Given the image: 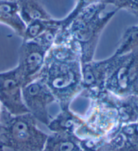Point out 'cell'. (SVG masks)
<instances>
[{
  "instance_id": "22",
  "label": "cell",
  "mask_w": 138,
  "mask_h": 151,
  "mask_svg": "<svg viewBox=\"0 0 138 151\" xmlns=\"http://www.w3.org/2000/svg\"><path fill=\"white\" fill-rule=\"evenodd\" d=\"M1 106L0 105V115H1Z\"/></svg>"
},
{
  "instance_id": "6",
  "label": "cell",
  "mask_w": 138,
  "mask_h": 151,
  "mask_svg": "<svg viewBox=\"0 0 138 151\" xmlns=\"http://www.w3.org/2000/svg\"><path fill=\"white\" fill-rule=\"evenodd\" d=\"M22 97L26 107L37 122L48 126L51 121L48 108L56 102L52 92L38 78L22 87Z\"/></svg>"
},
{
  "instance_id": "7",
  "label": "cell",
  "mask_w": 138,
  "mask_h": 151,
  "mask_svg": "<svg viewBox=\"0 0 138 151\" xmlns=\"http://www.w3.org/2000/svg\"><path fill=\"white\" fill-rule=\"evenodd\" d=\"M23 80L18 68L0 72V105L11 115L29 113L22 97Z\"/></svg>"
},
{
  "instance_id": "8",
  "label": "cell",
  "mask_w": 138,
  "mask_h": 151,
  "mask_svg": "<svg viewBox=\"0 0 138 151\" xmlns=\"http://www.w3.org/2000/svg\"><path fill=\"white\" fill-rule=\"evenodd\" d=\"M111 57L102 60H94L82 63V89L79 96L90 100L106 93Z\"/></svg>"
},
{
  "instance_id": "21",
  "label": "cell",
  "mask_w": 138,
  "mask_h": 151,
  "mask_svg": "<svg viewBox=\"0 0 138 151\" xmlns=\"http://www.w3.org/2000/svg\"><path fill=\"white\" fill-rule=\"evenodd\" d=\"M2 146H3V147H4V146H3V145H2V142H1V138H0V147H2Z\"/></svg>"
},
{
  "instance_id": "9",
  "label": "cell",
  "mask_w": 138,
  "mask_h": 151,
  "mask_svg": "<svg viewBox=\"0 0 138 151\" xmlns=\"http://www.w3.org/2000/svg\"><path fill=\"white\" fill-rule=\"evenodd\" d=\"M48 51L34 40L22 41L18 50V63L16 67L23 80V86L38 76L44 65Z\"/></svg>"
},
{
  "instance_id": "4",
  "label": "cell",
  "mask_w": 138,
  "mask_h": 151,
  "mask_svg": "<svg viewBox=\"0 0 138 151\" xmlns=\"http://www.w3.org/2000/svg\"><path fill=\"white\" fill-rule=\"evenodd\" d=\"M79 129V139H100L107 137L119 127L118 113L113 94L106 92L90 100V105Z\"/></svg>"
},
{
  "instance_id": "5",
  "label": "cell",
  "mask_w": 138,
  "mask_h": 151,
  "mask_svg": "<svg viewBox=\"0 0 138 151\" xmlns=\"http://www.w3.org/2000/svg\"><path fill=\"white\" fill-rule=\"evenodd\" d=\"M105 88L118 97L138 96V47L123 55L111 56Z\"/></svg>"
},
{
  "instance_id": "19",
  "label": "cell",
  "mask_w": 138,
  "mask_h": 151,
  "mask_svg": "<svg viewBox=\"0 0 138 151\" xmlns=\"http://www.w3.org/2000/svg\"><path fill=\"white\" fill-rule=\"evenodd\" d=\"M133 102H134V104H135V109H136V111L138 115V96H133Z\"/></svg>"
},
{
  "instance_id": "11",
  "label": "cell",
  "mask_w": 138,
  "mask_h": 151,
  "mask_svg": "<svg viewBox=\"0 0 138 151\" xmlns=\"http://www.w3.org/2000/svg\"><path fill=\"white\" fill-rule=\"evenodd\" d=\"M0 24L10 27L22 39L26 24L20 17L18 0H0Z\"/></svg>"
},
{
  "instance_id": "1",
  "label": "cell",
  "mask_w": 138,
  "mask_h": 151,
  "mask_svg": "<svg viewBox=\"0 0 138 151\" xmlns=\"http://www.w3.org/2000/svg\"><path fill=\"white\" fill-rule=\"evenodd\" d=\"M54 95L60 109H69L81 93L82 62L76 45L64 30L46 53L37 76Z\"/></svg>"
},
{
  "instance_id": "16",
  "label": "cell",
  "mask_w": 138,
  "mask_h": 151,
  "mask_svg": "<svg viewBox=\"0 0 138 151\" xmlns=\"http://www.w3.org/2000/svg\"><path fill=\"white\" fill-rule=\"evenodd\" d=\"M55 18L50 20H36L26 26V29L22 37V41H30L37 37L44 32L53 23Z\"/></svg>"
},
{
  "instance_id": "15",
  "label": "cell",
  "mask_w": 138,
  "mask_h": 151,
  "mask_svg": "<svg viewBox=\"0 0 138 151\" xmlns=\"http://www.w3.org/2000/svg\"><path fill=\"white\" fill-rule=\"evenodd\" d=\"M127 141L129 151H138V121L117 127Z\"/></svg>"
},
{
  "instance_id": "3",
  "label": "cell",
  "mask_w": 138,
  "mask_h": 151,
  "mask_svg": "<svg viewBox=\"0 0 138 151\" xmlns=\"http://www.w3.org/2000/svg\"><path fill=\"white\" fill-rule=\"evenodd\" d=\"M49 135L41 130L30 113L14 115L1 107L0 138L12 151H42Z\"/></svg>"
},
{
  "instance_id": "14",
  "label": "cell",
  "mask_w": 138,
  "mask_h": 151,
  "mask_svg": "<svg viewBox=\"0 0 138 151\" xmlns=\"http://www.w3.org/2000/svg\"><path fill=\"white\" fill-rule=\"evenodd\" d=\"M138 47V26L128 28L124 32L116 51L115 55H121L131 52Z\"/></svg>"
},
{
  "instance_id": "13",
  "label": "cell",
  "mask_w": 138,
  "mask_h": 151,
  "mask_svg": "<svg viewBox=\"0 0 138 151\" xmlns=\"http://www.w3.org/2000/svg\"><path fill=\"white\" fill-rule=\"evenodd\" d=\"M79 140L75 136L52 133L49 135L42 151H80Z\"/></svg>"
},
{
  "instance_id": "18",
  "label": "cell",
  "mask_w": 138,
  "mask_h": 151,
  "mask_svg": "<svg viewBox=\"0 0 138 151\" xmlns=\"http://www.w3.org/2000/svg\"><path fill=\"white\" fill-rule=\"evenodd\" d=\"M97 1H98V0H76V4H75L74 9L66 17L62 19V28L66 27L82 9L88 6V5Z\"/></svg>"
},
{
  "instance_id": "20",
  "label": "cell",
  "mask_w": 138,
  "mask_h": 151,
  "mask_svg": "<svg viewBox=\"0 0 138 151\" xmlns=\"http://www.w3.org/2000/svg\"><path fill=\"white\" fill-rule=\"evenodd\" d=\"M0 151H5V148H4V147H0Z\"/></svg>"
},
{
  "instance_id": "2",
  "label": "cell",
  "mask_w": 138,
  "mask_h": 151,
  "mask_svg": "<svg viewBox=\"0 0 138 151\" xmlns=\"http://www.w3.org/2000/svg\"><path fill=\"white\" fill-rule=\"evenodd\" d=\"M107 6L99 1L88 5L62 28L76 43L82 63L94 60L102 32L118 11L107 12Z\"/></svg>"
},
{
  "instance_id": "12",
  "label": "cell",
  "mask_w": 138,
  "mask_h": 151,
  "mask_svg": "<svg viewBox=\"0 0 138 151\" xmlns=\"http://www.w3.org/2000/svg\"><path fill=\"white\" fill-rule=\"evenodd\" d=\"M21 18L26 26L36 20L53 18L40 0H18Z\"/></svg>"
},
{
  "instance_id": "10",
  "label": "cell",
  "mask_w": 138,
  "mask_h": 151,
  "mask_svg": "<svg viewBox=\"0 0 138 151\" xmlns=\"http://www.w3.org/2000/svg\"><path fill=\"white\" fill-rule=\"evenodd\" d=\"M83 122V117L73 112L69 108L61 109L56 117L51 119L46 127L52 133L78 137L79 130L82 126Z\"/></svg>"
},
{
  "instance_id": "17",
  "label": "cell",
  "mask_w": 138,
  "mask_h": 151,
  "mask_svg": "<svg viewBox=\"0 0 138 151\" xmlns=\"http://www.w3.org/2000/svg\"><path fill=\"white\" fill-rule=\"evenodd\" d=\"M106 6L112 5L116 9H125L138 16V0H98Z\"/></svg>"
}]
</instances>
